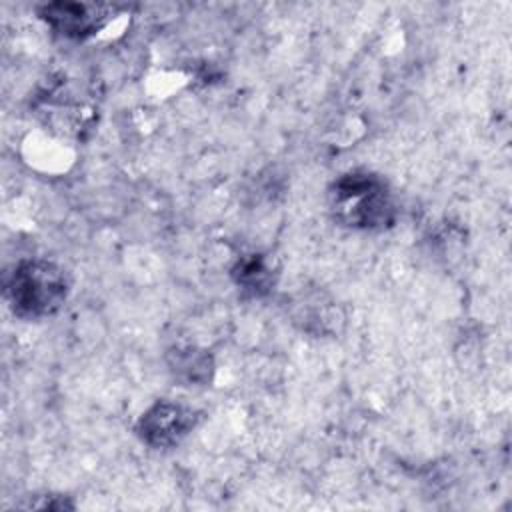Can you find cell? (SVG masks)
I'll return each instance as SVG.
<instances>
[{"label": "cell", "instance_id": "cell-1", "mask_svg": "<svg viewBox=\"0 0 512 512\" xmlns=\"http://www.w3.org/2000/svg\"><path fill=\"white\" fill-rule=\"evenodd\" d=\"M328 206L336 222L354 230L378 232L392 226L396 204L388 182L368 170H350L328 188Z\"/></svg>", "mask_w": 512, "mask_h": 512}, {"label": "cell", "instance_id": "cell-2", "mask_svg": "<svg viewBox=\"0 0 512 512\" xmlns=\"http://www.w3.org/2000/svg\"><path fill=\"white\" fill-rule=\"evenodd\" d=\"M70 294L68 272L46 258L16 262L4 276V298L24 320H42L56 314Z\"/></svg>", "mask_w": 512, "mask_h": 512}, {"label": "cell", "instance_id": "cell-3", "mask_svg": "<svg viewBox=\"0 0 512 512\" xmlns=\"http://www.w3.org/2000/svg\"><path fill=\"white\" fill-rule=\"evenodd\" d=\"M200 420L202 412L188 404L158 400L138 418L136 434L150 448H174L196 430Z\"/></svg>", "mask_w": 512, "mask_h": 512}, {"label": "cell", "instance_id": "cell-4", "mask_svg": "<svg viewBox=\"0 0 512 512\" xmlns=\"http://www.w3.org/2000/svg\"><path fill=\"white\" fill-rule=\"evenodd\" d=\"M40 18L58 34L74 40L88 38L110 20V6L86 2H50L40 8Z\"/></svg>", "mask_w": 512, "mask_h": 512}, {"label": "cell", "instance_id": "cell-5", "mask_svg": "<svg viewBox=\"0 0 512 512\" xmlns=\"http://www.w3.org/2000/svg\"><path fill=\"white\" fill-rule=\"evenodd\" d=\"M170 370L186 384H206L212 378L214 364L206 350L182 346L170 352Z\"/></svg>", "mask_w": 512, "mask_h": 512}, {"label": "cell", "instance_id": "cell-6", "mask_svg": "<svg viewBox=\"0 0 512 512\" xmlns=\"http://www.w3.org/2000/svg\"><path fill=\"white\" fill-rule=\"evenodd\" d=\"M270 266L264 262L262 256H248L238 262L234 268L236 284L242 286L244 290H250L252 294H262L268 290L272 284V274Z\"/></svg>", "mask_w": 512, "mask_h": 512}]
</instances>
